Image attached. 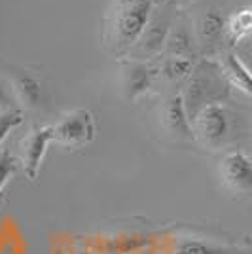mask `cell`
<instances>
[{
    "label": "cell",
    "mask_w": 252,
    "mask_h": 254,
    "mask_svg": "<svg viewBox=\"0 0 252 254\" xmlns=\"http://www.w3.org/2000/svg\"><path fill=\"white\" fill-rule=\"evenodd\" d=\"M154 10L152 0H114L106 38L116 53H129L146 29L150 13Z\"/></svg>",
    "instance_id": "6da1fadb"
},
{
    "label": "cell",
    "mask_w": 252,
    "mask_h": 254,
    "mask_svg": "<svg viewBox=\"0 0 252 254\" xmlns=\"http://www.w3.org/2000/svg\"><path fill=\"white\" fill-rule=\"evenodd\" d=\"M228 78L224 76L222 68L209 61H201L195 64L193 72L189 76L188 89L182 93L186 110H188L189 120L199 112L203 106L210 103H222L220 99L228 93Z\"/></svg>",
    "instance_id": "7a4b0ae2"
},
{
    "label": "cell",
    "mask_w": 252,
    "mask_h": 254,
    "mask_svg": "<svg viewBox=\"0 0 252 254\" xmlns=\"http://www.w3.org/2000/svg\"><path fill=\"white\" fill-rule=\"evenodd\" d=\"M179 11L180 10L171 0L165 2V4L154 6V10L150 13V19H148L146 29L142 31L138 42L129 52L131 55H135L133 59L146 61V59H152V57H156L159 53H163L171 27L177 21Z\"/></svg>",
    "instance_id": "3957f363"
},
{
    "label": "cell",
    "mask_w": 252,
    "mask_h": 254,
    "mask_svg": "<svg viewBox=\"0 0 252 254\" xmlns=\"http://www.w3.org/2000/svg\"><path fill=\"white\" fill-rule=\"evenodd\" d=\"M193 133L209 148H220L230 138L231 116L224 103H210L191 118Z\"/></svg>",
    "instance_id": "277c9868"
},
{
    "label": "cell",
    "mask_w": 252,
    "mask_h": 254,
    "mask_svg": "<svg viewBox=\"0 0 252 254\" xmlns=\"http://www.w3.org/2000/svg\"><path fill=\"white\" fill-rule=\"evenodd\" d=\"M95 138L93 114L85 108H76L64 114L53 126V140L66 148H82Z\"/></svg>",
    "instance_id": "5b68a950"
},
{
    "label": "cell",
    "mask_w": 252,
    "mask_h": 254,
    "mask_svg": "<svg viewBox=\"0 0 252 254\" xmlns=\"http://www.w3.org/2000/svg\"><path fill=\"white\" fill-rule=\"evenodd\" d=\"M53 142V126L38 127L31 131L21 144V163L25 175L29 180L38 177V171L44 161V156L48 152V146Z\"/></svg>",
    "instance_id": "8992f818"
},
{
    "label": "cell",
    "mask_w": 252,
    "mask_h": 254,
    "mask_svg": "<svg viewBox=\"0 0 252 254\" xmlns=\"http://www.w3.org/2000/svg\"><path fill=\"white\" fill-rule=\"evenodd\" d=\"M195 46H197V36H195V27L186 15H179L175 25L171 27V32L165 42L163 53L169 57H195Z\"/></svg>",
    "instance_id": "52a82bcc"
},
{
    "label": "cell",
    "mask_w": 252,
    "mask_h": 254,
    "mask_svg": "<svg viewBox=\"0 0 252 254\" xmlns=\"http://www.w3.org/2000/svg\"><path fill=\"white\" fill-rule=\"evenodd\" d=\"M154 82V70L148 66L146 61L131 59L124 64L122 70V84H124V95L127 101H137L146 95Z\"/></svg>",
    "instance_id": "ba28073f"
},
{
    "label": "cell",
    "mask_w": 252,
    "mask_h": 254,
    "mask_svg": "<svg viewBox=\"0 0 252 254\" xmlns=\"http://www.w3.org/2000/svg\"><path fill=\"white\" fill-rule=\"evenodd\" d=\"M220 173L224 182L231 190H252V159L241 152H231L222 159Z\"/></svg>",
    "instance_id": "9c48e42d"
},
{
    "label": "cell",
    "mask_w": 252,
    "mask_h": 254,
    "mask_svg": "<svg viewBox=\"0 0 252 254\" xmlns=\"http://www.w3.org/2000/svg\"><path fill=\"white\" fill-rule=\"evenodd\" d=\"M163 126L167 127L171 135L179 138H191L195 137L193 133V126L186 110V103H184V95L182 93H175L165 101L163 105Z\"/></svg>",
    "instance_id": "30bf717a"
},
{
    "label": "cell",
    "mask_w": 252,
    "mask_h": 254,
    "mask_svg": "<svg viewBox=\"0 0 252 254\" xmlns=\"http://www.w3.org/2000/svg\"><path fill=\"white\" fill-rule=\"evenodd\" d=\"M226 29H228V19L224 17V13L218 10H207L195 21L197 44L205 52H210L226 36Z\"/></svg>",
    "instance_id": "8fae6325"
},
{
    "label": "cell",
    "mask_w": 252,
    "mask_h": 254,
    "mask_svg": "<svg viewBox=\"0 0 252 254\" xmlns=\"http://www.w3.org/2000/svg\"><path fill=\"white\" fill-rule=\"evenodd\" d=\"M222 72L228 82L239 87L247 95H252V72L235 53H226L222 59Z\"/></svg>",
    "instance_id": "7c38bea8"
},
{
    "label": "cell",
    "mask_w": 252,
    "mask_h": 254,
    "mask_svg": "<svg viewBox=\"0 0 252 254\" xmlns=\"http://www.w3.org/2000/svg\"><path fill=\"white\" fill-rule=\"evenodd\" d=\"M13 93L29 108H36L42 103V85L31 74L19 72L13 80Z\"/></svg>",
    "instance_id": "4fadbf2b"
},
{
    "label": "cell",
    "mask_w": 252,
    "mask_h": 254,
    "mask_svg": "<svg viewBox=\"0 0 252 254\" xmlns=\"http://www.w3.org/2000/svg\"><path fill=\"white\" fill-rule=\"evenodd\" d=\"M195 68V61L188 57H163V63L159 66V74L169 82H180L191 76Z\"/></svg>",
    "instance_id": "5bb4252c"
},
{
    "label": "cell",
    "mask_w": 252,
    "mask_h": 254,
    "mask_svg": "<svg viewBox=\"0 0 252 254\" xmlns=\"http://www.w3.org/2000/svg\"><path fill=\"white\" fill-rule=\"evenodd\" d=\"M249 34H252V8H241L228 19L226 36L231 40V44H237Z\"/></svg>",
    "instance_id": "9a60e30c"
},
{
    "label": "cell",
    "mask_w": 252,
    "mask_h": 254,
    "mask_svg": "<svg viewBox=\"0 0 252 254\" xmlns=\"http://www.w3.org/2000/svg\"><path fill=\"white\" fill-rule=\"evenodd\" d=\"M175 254H230L226 249L210 245L207 241H199V239H186L177 247Z\"/></svg>",
    "instance_id": "2e32d148"
},
{
    "label": "cell",
    "mask_w": 252,
    "mask_h": 254,
    "mask_svg": "<svg viewBox=\"0 0 252 254\" xmlns=\"http://www.w3.org/2000/svg\"><path fill=\"white\" fill-rule=\"evenodd\" d=\"M15 169H17V159L11 156L8 148H0V191L13 177Z\"/></svg>",
    "instance_id": "e0dca14e"
},
{
    "label": "cell",
    "mask_w": 252,
    "mask_h": 254,
    "mask_svg": "<svg viewBox=\"0 0 252 254\" xmlns=\"http://www.w3.org/2000/svg\"><path fill=\"white\" fill-rule=\"evenodd\" d=\"M23 124V114L17 110H4L0 112V144L2 140L10 135V131H13L15 127H19Z\"/></svg>",
    "instance_id": "ac0fdd59"
},
{
    "label": "cell",
    "mask_w": 252,
    "mask_h": 254,
    "mask_svg": "<svg viewBox=\"0 0 252 254\" xmlns=\"http://www.w3.org/2000/svg\"><path fill=\"white\" fill-rule=\"evenodd\" d=\"M8 101H10V97H8V91H6L4 84L0 82V108H4V106L8 105Z\"/></svg>",
    "instance_id": "d6986e66"
},
{
    "label": "cell",
    "mask_w": 252,
    "mask_h": 254,
    "mask_svg": "<svg viewBox=\"0 0 252 254\" xmlns=\"http://www.w3.org/2000/svg\"><path fill=\"white\" fill-rule=\"evenodd\" d=\"M171 2H173V4H175V6L179 8V10H182V8H186V6H189V4L193 2V0H171Z\"/></svg>",
    "instance_id": "ffe728a7"
},
{
    "label": "cell",
    "mask_w": 252,
    "mask_h": 254,
    "mask_svg": "<svg viewBox=\"0 0 252 254\" xmlns=\"http://www.w3.org/2000/svg\"><path fill=\"white\" fill-rule=\"evenodd\" d=\"M165 2H169V0H152V4H154V6H159V4H165Z\"/></svg>",
    "instance_id": "44dd1931"
},
{
    "label": "cell",
    "mask_w": 252,
    "mask_h": 254,
    "mask_svg": "<svg viewBox=\"0 0 252 254\" xmlns=\"http://www.w3.org/2000/svg\"><path fill=\"white\" fill-rule=\"evenodd\" d=\"M0 203H2V191H0Z\"/></svg>",
    "instance_id": "7402d4cb"
}]
</instances>
